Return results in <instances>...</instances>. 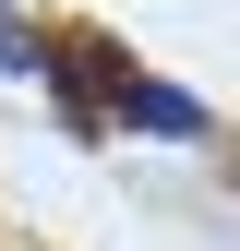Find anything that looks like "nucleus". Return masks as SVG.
Segmentation results:
<instances>
[{"label": "nucleus", "mask_w": 240, "mask_h": 251, "mask_svg": "<svg viewBox=\"0 0 240 251\" xmlns=\"http://www.w3.org/2000/svg\"><path fill=\"white\" fill-rule=\"evenodd\" d=\"M12 36H24V12H12V0H0V48H12Z\"/></svg>", "instance_id": "1"}]
</instances>
